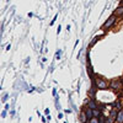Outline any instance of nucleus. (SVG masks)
Segmentation results:
<instances>
[{
	"label": "nucleus",
	"mask_w": 123,
	"mask_h": 123,
	"mask_svg": "<svg viewBox=\"0 0 123 123\" xmlns=\"http://www.w3.org/2000/svg\"><path fill=\"white\" fill-rule=\"evenodd\" d=\"M94 83H95L96 87H97V89H100V90H106V89H107V84H106V81H104L101 78H96V79L94 80Z\"/></svg>",
	"instance_id": "1"
},
{
	"label": "nucleus",
	"mask_w": 123,
	"mask_h": 123,
	"mask_svg": "<svg viewBox=\"0 0 123 123\" xmlns=\"http://www.w3.org/2000/svg\"><path fill=\"white\" fill-rule=\"evenodd\" d=\"M115 21H116V15H112L108 20H107V21L104 24V26H102V28H104V30H107V28H110L112 25H113L115 24Z\"/></svg>",
	"instance_id": "2"
},
{
	"label": "nucleus",
	"mask_w": 123,
	"mask_h": 123,
	"mask_svg": "<svg viewBox=\"0 0 123 123\" xmlns=\"http://www.w3.org/2000/svg\"><path fill=\"white\" fill-rule=\"evenodd\" d=\"M85 112H86V116H87V119H89V121H90V119H91L92 117H94V111H92V108L87 107Z\"/></svg>",
	"instance_id": "3"
},
{
	"label": "nucleus",
	"mask_w": 123,
	"mask_h": 123,
	"mask_svg": "<svg viewBox=\"0 0 123 123\" xmlns=\"http://www.w3.org/2000/svg\"><path fill=\"white\" fill-rule=\"evenodd\" d=\"M116 121H117L118 123H123V111H122V110L118 112V115H117V118H116Z\"/></svg>",
	"instance_id": "4"
},
{
	"label": "nucleus",
	"mask_w": 123,
	"mask_h": 123,
	"mask_svg": "<svg viewBox=\"0 0 123 123\" xmlns=\"http://www.w3.org/2000/svg\"><path fill=\"white\" fill-rule=\"evenodd\" d=\"M119 85H121V83H119L118 80H113V81L111 83V89H118Z\"/></svg>",
	"instance_id": "5"
},
{
	"label": "nucleus",
	"mask_w": 123,
	"mask_h": 123,
	"mask_svg": "<svg viewBox=\"0 0 123 123\" xmlns=\"http://www.w3.org/2000/svg\"><path fill=\"white\" fill-rule=\"evenodd\" d=\"M86 119H87L86 112H81V115H80V122L81 123H86Z\"/></svg>",
	"instance_id": "6"
},
{
	"label": "nucleus",
	"mask_w": 123,
	"mask_h": 123,
	"mask_svg": "<svg viewBox=\"0 0 123 123\" xmlns=\"http://www.w3.org/2000/svg\"><path fill=\"white\" fill-rule=\"evenodd\" d=\"M115 15H118V16L123 15V6H119V7H117V10L115 11Z\"/></svg>",
	"instance_id": "7"
},
{
	"label": "nucleus",
	"mask_w": 123,
	"mask_h": 123,
	"mask_svg": "<svg viewBox=\"0 0 123 123\" xmlns=\"http://www.w3.org/2000/svg\"><path fill=\"white\" fill-rule=\"evenodd\" d=\"M89 107L90 108H92V110H95V108H97V106H96V104H95V102L94 101H89Z\"/></svg>",
	"instance_id": "8"
},
{
	"label": "nucleus",
	"mask_w": 123,
	"mask_h": 123,
	"mask_svg": "<svg viewBox=\"0 0 123 123\" xmlns=\"http://www.w3.org/2000/svg\"><path fill=\"white\" fill-rule=\"evenodd\" d=\"M94 111V117H100L101 116V112L97 110V108H95V110H92Z\"/></svg>",
	"instance_id": "9"
},
{
	"label": "nucleus",
	"mask_w": 123,
	"mask_h": 123,
	"mask_svg": "<svg viewBox=\"0 0 123 123\" xmlns=\"http://www.w3.org/2000/svg\"><path fill=\"white\" fill-rule=\"evenodd\" d=\"M89 123H100V122H98V119H97L96 117H92V118L89 121Z\"/></svg>",
	"instance_id": "10"
},
{
	"label": "nucleus",
	"mask_w": 123,
	"mask_h": 123,
	"mask_svg": "<svg viewBox=\"0 0 123 123\" xmlns=\"http://www.w3.org/2000/svg\"><path fill=\"white\" fill-rule=\"evenodd\" d=\"M98 39H100V37H95L94 39H92V41H91V46H94V44H95V43L97 42V41H98Z\"/></svg>",
	"instance_id": "11"
},
{
	"label": "nucleus",
	"mask_w": 123,
	"mask_h": 123,
	"mask_svg": "<svg viewBox=\"0 0 123 123\" xmlns=\"http://www.w3.org/2000/svg\"><path fill=\"white\" fill-rule=\"evenodd\" d=\"M60 54H62V50H57V53H55V59H59L60 58Z\"/></svg>",
	"instance_id": "12"
},
{
	"label": "nucleus",
	"mask_w": 123,
	"mask_h": 123,
	"mask_svg": "<svg viewBox=\"0 0 123 123\" xmlns=\"http://www.w3.org/2000/svg\"><path fill=\"white\" fill-rule=\"evenodd\" d=\"M113 106H115V107H117V110H121V104H119L118 101H116V102H115Z\"/></svg>",
	"instance_id": "13"
},
{
	"label": "nucleus",
	"mask_w": 123,
	"mask_h": 123,
	"mask_svg": "<svg viewBox=\"0 0 123 123\" xmlns=\"http://www.w3.org/2000/svg\"><path fill=\"white\" fill-rule=\"evenodd\" d=\"M6 100H7V95H4V97H3V102H6Z\"/></svg>",
	"instance_id": "14"
},
{
	"label": "nucleus",
	"mask_w": 123,
	"mask_h": 123,
	"mask_svg": "<svg viewBox=\"0 0 123 123\" xmlns=\"http://www.w3.org/2000/svg\"><path fill=\"white\" fill-rule=\"evenodd\" d=\"M104 118H105V117H102V116L100 117V123H104V122H105V119H104Z\"/></svg>",
	"instance_id": "15"
},
{
	"label": "nucleus",
	"mask_w": 123,
	"mask_h": 123,
	"mask_svg": "<svg viewBox=\"0 0 123 123\" xmlns=\"http://www.w3.org/2000/svg\"><path fill=\"white\" fill-rule=\"evenodd\" d=\"M60 30H62V27H60V26H59V27H58V31H57V33H58V35H59V33H60Z\"/></svg>",
	"instance_id": "16"
},
{
	"label": "nucleus",
	"mask_w": 123,
	"mask_h": 123,
	"mask_svg": "<svg viewBox=\"0 0 123 123\" xmlns=\"http://www.w3.org/2000/svg\"><path fill=\"white\" fill-rule=\"evenodd\" d=\"M5 116H6V112L4 111V112H3V113H1V117H5Z\"/></svg>",
	"instance_id": "17"
},
{
	"label": "nucleus",
	"mask_w": 123,
	"mask_h": 123,
	"mask_svg": "<svg viewBox=\"0 0 123 123\" xmlns=\"http://www.w3.org/2000/svg\"><path fill=\"white\" fill-rule=\"evenodd\" d=\"M122 4H123V0H122Z\"/></svg>",
	"instance_id": "18"
}]
</instances>
